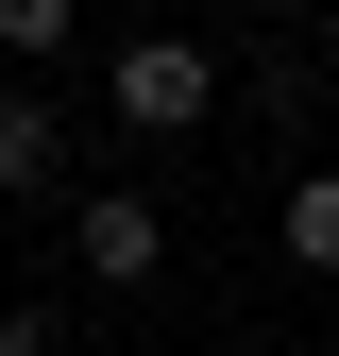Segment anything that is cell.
Here are the masks:
<instances>
[{"label": "cell", "mask_w": 339, "mask_h": 356, "mask_svg": "<svg viewBox=\"0 0 339 356\" xmlns=\"http://www.w3.org/2000/svg\"><path fill=\"white\" fill-rule=\"evenodd\" d=\"M288 254L339 289V170H306V187H288Z\"/></svg>", "instance_id": "4"}, {"label": "cell", "mask_w": 339, "mask_h": 356, "mask_svg": "<svg viewBox=\"0 0 339 356\" xmlns=\"http://www.w3.org/2000/svg\"><path fill=\"white\" fill-rule=\"evenodd\" d=\"M51 170H68V102L51 85H0V204H34Z\"/></svg>", "instance_id": "3"}, {"label": "cell", "mask_w": 339, "mask_h": 356, "mask_svg": "<svg viewBox=\"0 0 339 356\" xmlns=\"http://www.w3.org/2000/svg\"><path fill=\"white\" fill-rule=\"evenodd\" d=\"M204 102H221V51L204 34H119L102 51V119H136V136H187Z\"/></svg>", "instance_id": "1"}, {"label": "cell", "mask_w": 339, "mask_h": 356, "mask_svg": "<svg viewBox=\"0 0 339 356\" xmlns=\"http://www.w3.org/2000/svg\"><path fill=\"white\" fill-rule=\"evenodd\" d=\"M68 254H85V289H153L170 272V204L153 187H85L68 204Z\"/></svg>", "instance_id": "2"}, {"label": "cell", "mask_w": 339, "mask_h": 356, "mask_svg": "<svg viewBox=\"0 0 339 356\" xmlns=\"http://www.w3.org/2000/svg\"><path fill=\"white\" fill-rule=\"evenodd\" d=\"M68 34H85V0H0V51H17V68H51Z\"/></svg>", "instance_id": "5"}, {"label": "cell", "mask_w": 339, "mask_h": 356, "mask_svg": "<svg viewBox=\"0 0 339 356\" xmlns=\"http://www.w3.org/2000/svg\"><path fill=\"white\" fill-rule=\"evenodd\" d=\"M0 356H51V323H34V305H0Z\"/></svg>", "instance_id": "6"}, {"label": "cell", "mask_w": 339, "mask_h": 356, "mask_svg": "<svg viewBox=\"0 0 339 356\" xmlns=\"http://www.w3.org/2000/svg\"><path fill=\"white\" fill-rule=\"evenodd\" d=\"M322 356H339V323H322Z\"/></svg>", "instance_id": "8"}, {"label": "cell", "mask_w": 339, "mask_h": 356, "mask_svg": "<svg viewBox=\"0 0 339 356\" xmlns=\"http://www.w3.org/2000/svg\"><path fill=\"white\" fill-rule=\"evenodd\" d=\"M119 356H153V339H119Z\"/></svg>", "instance_id": "7"}]
</instances>
